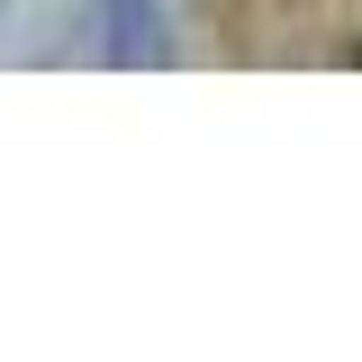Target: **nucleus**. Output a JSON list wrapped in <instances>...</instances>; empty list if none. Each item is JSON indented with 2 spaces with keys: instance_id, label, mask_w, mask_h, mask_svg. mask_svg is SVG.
Returning <instances> with one entry per match:
<instances>
[{
  "instance_id": "nucleus-1",
  "label": "nucleus",
  "mask_w": 362,
  "mask_h": 362,
  "mask_svg": "<svg viewBox=\"0 0 362 362\" xmlns=\"http://www.w3.org/2000/svg\"><path fill=\"white\" fill-rule=\"evenodd\" d=\"M100 18H109V54L118 64H154L163 54V9L154 0H100Z\"/></svg>"
}]
</instances>
